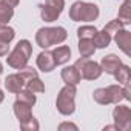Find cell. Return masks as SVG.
Returning <instances> with one entry per match:
<instances>
[{
  "label": "cell",
  "instance_id": "ffe728a7",
  "mask_svg": "<svg viewBox=\"0 0 131 131\" xmlns=\"http://www.w3.org/2000/svg\"><path fill=\"white\" fill-rule=\"evenodd\" d=\"M123 25H128L131 22V0H125L119 9V19Z\"/></svg>",
  "mask_w": 131,
  "mask_h": 131
},
{
  "label": "cell",
  "instance_id": "30bf717a",
  "mask_svg": "<svg viewBox=\"0 0 131 131\" xmlns=\"http://www.w3.org/2000/svg\"><path fill=\"white\" fill-rule=\"evenodd\" d=\"M37 67L40 71L43 73H51L57 65L54 62V57H52V52L51 51H42L39 56H37Z\"/></svg>",
  "mask_w": 131,
  "mask_h": 131
},
{
  "label": "cell",
  "instance_id": "52a82bcc",
  "mask_svg": "<svg viewBox=\"0 0 131 131\" xmlns=\"http://www.w3.org/2000/svg\"><path fill=\"white\" fill-rule=\"evenodd\" d=\"M65 6V0H46L45 5H40V14L45 22H54L59 19Z\"/></svg>",
  "mask_w": 131,
  "mask_h": 131
},
{
  "label": "cell",
  "instance_id": "7a4b0ae2",
  "mask_svg": "<svg viewBox=\"0 0 131 131\" xmlns=\"http://www.w3.org/2000/svg\"><path fill=\"white\" fill-rule=\"evenodd\" d=\"M31 54H32V46H31V43H29L28 40H20V42L16 45V48L13 49V52L6 57V62H8V65H9L11 68H14V70H22V68L26 67V63H28Z\"/></svg>",
  "mask_w": 131,
  "mask_h": 131
},
{
  "label": "cell",
  "instance_id": "d4e9b609",
  "mask_svg": "<svg viewBox=\"0 0 131 131\" xmlns=\"http://www.w3.org/2000/svg\"><path fill=\"white\" fill-rule=\"evenodd\" d=\"M123 28V23L120 22V20H111L110 23H106L105 25V31L108 32V34H114V32H117L119 29H122Z\"/></svg>",
  "mask_w": 131,
  "mask_h": 131
},
{
  "label": "cell",
  "instance_id": "5bb4252c",
  "mask_svg": "<svg viewBox=\"0 0 131 131\" xmlns=\"http://www.w3.org/2000/svg\"><path fill=\"white\" fill-rule=\"evenodd\" d=\"M25 79L20 74H9L5 80V86L9 93H19L23 86H25Z\"/></svg>",
  "mask_w": 131,
  "mask_h": 131
},
{
  "label": "cell",
  "instance_id": "e0dca14e",
  "mask_svg": "<svg viewBox=\"0 0 131 131\" xmlns=\"http://www.w3.org/2000/svg\"><path fill=\"white\" fill-rule=\"evenodd\" d=\"M93 43L96 48H106L111 42V34H108L105 29L103 31H97L94 36H93Z\"/></svg>",
  "mask_w": 131,
  "mask_h": 131
},
{
  "label": "cell",
  "instance_id": "4316f807",
  "mask_svg": "<svg viewBox=\"0 0 131 131\" xmlns=\"http://www.w3.org/2000/svg\"><path fill=\"white\" fill-rule=\"evenodd\" d=\"M19 74L25 79V82H26V80H29V79H32V77H37V71H36V70H32V68H28V67L22 68Z\"/></svg>",
  "mask_w": 131,
  "mask_h": 131
},
{
  "label": "cell",
  "instance_id": "ba28073f",
  "mask_svg": "<svg viewBox=\"0 0 131 131\" xmlns=\"http://www.w3.org/2000/svg\"><path fill=\"white\" fill-rule=\"evenodd\" d=\"M113 119L117 126V129L128 131L131 128V108L126 105H119L113 111Z\"/></svg>",
  "mask_w": 131,
  "mask_h": 131
},
{
  "label": "cell",
  "instance_id": "4fadbf2b",
  "mask_svg": "<svg viewBox=\"0 0 131 131\" xmlns=\"http://www.w3.org/2000/svg\"><path fill=\"white\" fill-rule=\"evenodd\" d=\"M62 80L67 85H77L82 80V77H80L79 70L73 65V67H67L62 70Z\"/></svg>",
  "mask_w": 131,
  "mask_h": 131
},
{
  "label": "cell",
  "instance_id": "5b68a950",
  "mask_svg": "<svg viewBox=\"0 0 131 131\" xmlns=\"http://www.w3.org/2000/svg\"><path fill=\"white\" fill-rule=\"evenodd\" d=\"M93 97L100 105L119 103L123 99V88L120 85H110L106 88H97L93 93Z\"/></svg>",
  "mask_w": 131,
  "mask_h": 131
},
{
  "label": "cell",
  "instance_id": "8fae6325",
  "mask_svg": "<svg viewBox=\"0 0 131 131\" xmlns=\"http://www.w3.org/2000/svg\"><path fill=\"white\" fill-rule=\"evenodd\" d=\"M120 65H122V60H120L116 54H108V56H105V57L102 59L100 68H102V71H105L106 74H114Z\"/></svg>",
  "mask_w": 131,
  "mask_h": 131
},
{
  "label": "cell",
  "instance_id": "7c38bea8",
  "mask_svg": "<svg viewBox=\"0 0 131 131\" xmlns=\"http://www.w3.org/2000/svg\"><path fill=\"white\" fill-rule=\"evenodd\" d=\"M14 114L19 119V123H25L29 119H32L31 106L25 102H20V100H16V103H14Z\"/></svg>",
  "mask_w": 131,
  "mask_h": 131
},
{
  "label": "cell",
  "instance_id": "f1b7e54d",
  "mask_svg": "<svg viewBox=\"0 0 131 131\" xmlns=\"http://www.w3.org/2000/svg\"><path fill=\"white\" fill-rule=\"evenodd\" d=\"M8 51H9V43L0 40V56H6Z\"/></svg>",
  "mask_w": 131,
  "mask_h": 131
},
{
  "label": "cell",
  "instance_id": "1f68e13d",
  "mask_svg": "<svg viewBox=\"0 0 131 131\" xmlns=\"http://www.w3.org/2000/svg\"><path fill=\"white\" fill-rule=\"evenodd\" d=\"M3 73V67H2V63H0V74Z\"/></svg>",
  "mask_w": 131,
  "mask_h": 131
},
{
  "label": "cell",
  "instance_id": "9c48e42d",
  "mask_svg": "<svg viewBox=\"0 0 131 131\" xmlns=\"http://www.w3.org/2000/svg\"><path fill=\"white\" fill-rule=\"evenodd\" d=\"M114 42L116 45L126 54L131 56V32L126 29H119L117 32H114Z\"/></svg>",
  "mask_w": 131,
  "mask_h": 131
},
{
  "label": "cell",
  "instance_id": "2e32d148",
  "mask_svg": "<svg viewBox=\"0 0 131 131\" xmlns=\"http://www.w3.org/2000/svg\"><path fill=\"white\" fill-rule=\"evenodd\" d=\"M114 77L123 86H129V79H131V70H129V67H126V65H120V67L117 68V71L114 73Z\"/></svg>",
  "mask_w": 131,
  "mask_h": 131
},
{
  "label": "cell",
  "instance_id": "3957f363",
  "mask_svg": "<svg viewBox=\"0 0 131 131\" xmlns=\"http://www.w3.org/2000/svg\"><path fill=\"white\" fill-rule=\"evenodd\" d=\"M99 17V6L85 2H76L70 8V19L74 22H93Z\"/></svg>",
  "mask_w": 131,
  "mask_h": 131
},
{
  "label": "cell",
  "instance_id": "603a6c76",
  "mask_svg": "<svg viewBox=\"0 0 131 131\" xmlns=\"http://www.w3.org/2000/svg\"><path fill=\"white\" fill-rule=\"evenodd\" d=\"M14 36H16V32H14L13 28H9V26H6V25L0 26V40L9 43V42L14 39Z\"/></svg>",
  "mask_w": 131,
  "mask_h": 131
},
{
  "label": "cell",
  "instance_id": "cb8c5ba5",
  "mask_svg": "<svg viewBox=\"0 0 131 131\" xmlns=\"http://www.w3.org/2000/svg\"><path fill=\"white\" fill-rule=\"evenodd\" d=\"M97 32L96 26H80L77 29V36L79 39H93V36Z\"/></svg>",
  "mask_w": 131,
  "mask_h": 131
},
{
  "label": "cell",
  "instance_id": "7402d4cb",
  "mask_svg": "<svg viewBox=\"0 0 131 131\" xmlns=\"http://www.w3.org/2000/svg\"><path fill=\"white\" fill-rule=\"evenodd\" d=\"M17 100H20V102H25V103H28L29 106H32L34 103H36V96H34V93H31V91H28V90H25V91H19L17 93Z\"/></svg>",
  "mask_w": 131,
  "mask_h": 131
},
{
  "label": "cell",
  "instance_id": "f546056e",
  "mask_svg": "<svg viewBox=\"0 0 131 131\" xmlns=\"http://www.w3.org/2000/svg\"><path fill=\"white\" fill-rule=\"evenodd\" d=\"M2 2H5L8 6H11V8H16L17 5H19V0H2Z\"/></svg>",
  "mask_w": 131,
  "mask_h": 131
},
{
  "label": "cell",
  "instance_id": "4dcf8cb0",
  "mask_svg": "<svg viewBox=\"0 0 131 131\" xmlns=\"http://www.w3.org/2000/svg\"><path fill=\"white\" fill-rule=\"evenodd\" d=\"M3 99H5V94H3V91H2V90H0V103L3 102Z\"/></svg>",
  "mask_w": 131,
  "mask_h": 131
},
{
  "label": "cell",
  "instance_id": "8992f818",
  "mask_svg": "<svg viewBox=\"0 0 131 131\" xmlns=\"http://www.w3.org/2000/svg\"><path fill=\"white\" fill-rule=\"evenodd\" d=\"M74 67L79 70L80 73V77H83L85 80H94V79H99L102 76V68H100V65L90 60V57H82L79 59L76 63H74Z\"/></svg>",
  "mask_w": 131,
  "mask_h": 131
},
{
  "label": "cell",
  "instance_id": "277c9868",
  "mask_svg": "<svg viewBox=\"0 0 131 131\" xmlns=\"http://www.w3.org/2000/svg\"><path fill=\"white\" fill-rule=\"evenodd\" d=\"M76 85H65L59 96H57V100H56V106H57V111L63 116H70L74 113L76 110V105H74V99H76Z\"/></svg>",
  "mask_w": 131,
  "mask_h": 131
},
{
  "label": "cell",
  "instance_id": "d6986e66",
  "mask_svg": "<svg viewBox=\"0 0 131 131\" xmlns=\"http://www.w3.org/2000/svg\"><path fill=\"white\" fill-rule=\"evenodd\" d=\"M13 16H14V8L8 6L5 2L0 0V26L8 25V22L13 19Z\"/></svg>",
  "mask_w": 131,
  "mask_h": 131
},
{
  "label": "cell",
  "instance_id": "9a60e30c",
  "mask_svg": "<svg viewBox=\"0 0 131 131\" xmlns=\"http://www.w3.org/2000/svg\"><path fill=\"white\" fill-rule=\"evenodd\" d=\"M52 52V57H54V62H56V65H63V63H67L68 60H70V57H71V49H70V46H67V45H62V46H57L54 51H51Z\"/></svg>",
  "mask_w": 131,
  "mask_h": 131
},
{
  "label": "cell",
  "instance_id": "6da1fadb",
  "mask_svg": "<svg viewBox=\"0 0 131 131\" xmlns=\"http://www.w3.org/2000/svg\"><path fill=\"white\" fill-rule=\"evenodd\" d=\"M68 37L65 28L62 26H56V28H40L36 34V42L40 48L46 49L52 45H57V43H62L65 42Z\"/></svg>",
  "mask_w": 131,
  "mask_h": 131
},
{
  "label": "cell",
  "instance_id": "484cf974",
  "mask_svg": "<svg viewBox=\"0 0 131 131\" xmlns=\"http://www.w3.org/2000/svg\"><path fill=\"white\" fill-rule=\"evenodd\" d=\"M20 128H22L23 131H37V129H39V122L32 117V119H29L28 122L20 123Z\"/></svg>",
  "mask_w": 131,
  "mask_h": 131
},
{
  "label": "cell",
  "instance_id": "44dd1931",
  "mask_svg": "<svg viewBox=\"0 0 131 131\" xmlns=\"http://www.w3.org/2000/svg\"><path fill=\"white\" fill-rule=\"evenodd\" d=\"M25 85H26V90L31 93H43L45 91V85L39 77H32V79L26 80Z\"/></svg>",
  "mask_w": 131,
  "mask_h": 131
},
{
  "label": "cell",
  "instance_id": "83f0119b",
  "mask_svg": "<svg viewBox=\"0 0 131 131\" xmlns=\"http://www.w3.org/2000/svg\"><path fill=\"white\" fill-rule=\"evenodd\" d=\"M59 129H60V131H63V129H74V131H77V125L65 122V123H60V125H59Z\"/></svg>",
  "mask_w": 131,
  "mask_h": 131
},
{
  "label": "cell",
  "instance_id": "ac0fdd59",
  "mask_svg": "<svg viewBox=\"0 0 131 131\" xmlns=\"http://www.w3.org/2000/svg\"><path fill=\"white\" fill-rule=\"evenodd\" d=\"M96 51V46L91 39H80L79 42V52L82 57H91Z\"/></svg>",
  "mask_w": 131,
  "mask_h": 131
}]
</instances>
